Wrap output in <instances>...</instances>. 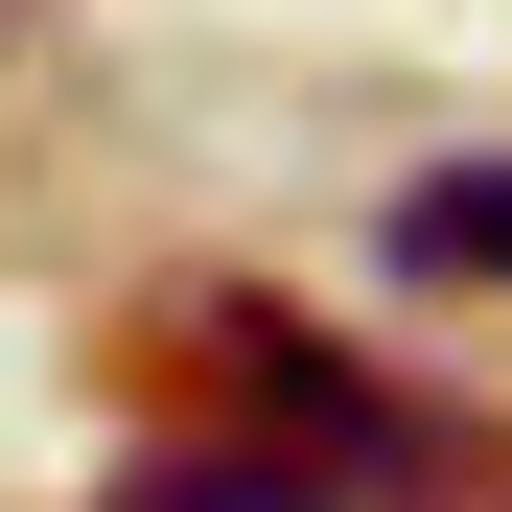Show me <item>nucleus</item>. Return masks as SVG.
<instances>
[{
    "label": "nucleus",
    "mask_w": 512,
    "mask_h": 512,
    "mask_svg": "<svg viewBox=\"0 0 512 512\" xmlns=\"http://www.w3.org/2000/svg\"><path fill=\"white\" fill-rule=\"evenodd\" d=\"M396 280H512V163H443V187H396Z\"/></svg>",
    "instance_id": "nucleus-1"
},
{
    "label": "nucleus",
    "mask_w": 512,
    "mask_h": 512,
    "mask_svg": "<svg viewBox=\"0 0 512 512\" xmlns=\"http://www.w3.org/2000/svg\"><path fill=\"white\" fill-rule=\"evenodd\" d=\"M117 512H326V489H303V466H140Z\"/></svg>",
    "instance_id": "nucleus-2"
}]
</instances>
